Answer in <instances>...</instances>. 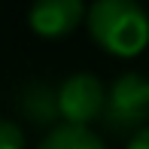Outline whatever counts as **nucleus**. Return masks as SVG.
I'll list each match as a JSON object with an SVG mask.
<instances>
[{
	"instance_id": "1",
	"label": "nucleus",
	"mask_w": 149,
	"mask_h": 149,
	"mask_svg": "<svg viewBox=\"0 0 149 149\" xmlns=\"http://www.w3.org/2000/svg\"><path fill=\"white\" fill-rule=\"evenodd\" d=\"M91 40L110 55L134 58L149 46V12L137 0H97L85 15Z\"/></svg>"
},
{
	"instance_id": "2",
	"label": "nucleus",
	"mask_w": 149,
	"mask_h": 149,
	"mask_svg": "<svg viewBox=\"0 0 149 149\" xmlns=\"http://www.w3.org/2000/svg\"><path fill=\"white\" fill-rule=\"evenodd\" d=\"M104 122L110 131H143V122H149V79L137 70H125L122 76L113 79L107 88V107Z\"/></svg>"
},
{
	"instance_id": "3",
	"label": "nucleus",
	"mask_w": 149,
	"mask_h": 149,
	"mask_svg": "<svg viewBox=\"0 0 149 149\" xmlns=\"http://www.w3.org/2000/svg\"><path fill=\"white\" fill-rule=\"evenodd\" d=\"M104 107H107V88L94 73L79 70V73H70L67 79H61L58 110H61L64 125L88 128L94 116H104Z\"/></svg>"
},
{
	"instance_id": "4",
	"label": "nucleus",
	"mask_w": 149,
	"mask_h": 149,
	"mask_svg": "<svg viewBox=\"0 0 149 149\" xmlns=\"http://www.w3.org/2000/svg\"><path fill=\"white\" fill-rule=\"evenodd\" d=\"M88 9L82 0H37L28 9V24L40 37H64L76 28Z\"/></svg>"
},
{
	"instance_id": "5",
	"label": "nucleus",
	"mask_w": 149,
	"mask_h": 149,
	"mask_svg": "<svg viewBox=\"0 0 149 149\" xmlns=\"http://www.w3.org/2000/svg\"><path fill=\"white\" fill-rule=\"evenodd\" d=\"M15 107L28 116L33 125H49V131L61 125V110H58V88L49 82H28L22 85L15 97Z\"/></svg>"
},
{
	"instance_id": "6",
	"label": "nucleus",
	"mask_w": 149,
	"mask_h": 149,
	"mask_svg": "<svg viewBox=\"0 0 149 149\" xmlns=\"http://www.w3.org/2000/svg\"><path fill=\"white\" fill-rule=\"evenodd\" d=\"M37 149H107V146L91 128L64 125L61 122L52 131H46V137L37 143Z\"/></svg>"
},
{
	"instance_id": "7",
	"label": "nucleus",
	"mask_w": 149,
	"mask_h": 149,
	"mask_svg": "<svg viewBox=\"0 0 149 149\" xmlns=\"http://www.w3.org/2000/svg\"><path fill=\"white\" fill-rule=\"evenodd\" d=\"M0 149H24V131L18 122L0 119Z\"/></svg>"
},
{
	"instance_id": "8",
	"label": "nucleus",
	"mask_w": 149,
	"mask_h": 149,
	"mask_svg": "<svg viewBox=\"0 0 149 149\" xmlns=\"http://www.w3.org/2000/svg\"><path fill=\"white\" fill-rule=\"evenodd\" d=\"M125 149H149V125L143 128V131H137L131 137V143H128Z\"/></svg>"
}]
</instances>
